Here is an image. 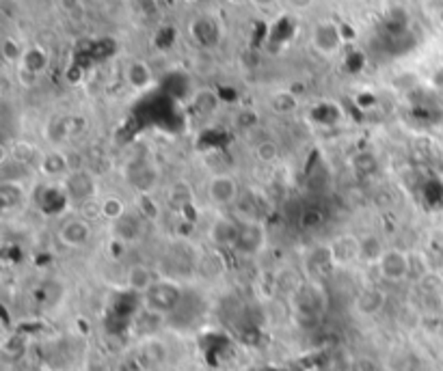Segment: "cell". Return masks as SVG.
<instances>
[{
	"label": "cell",
	"instance_id": "cell-29",
	"mask_svg": "<svg viewBox=\"0 0 443 371\" xmlns=\"http://www.w3.org/2000/svg\"><path fill=\"white\" fill-rule=\"evenodd\" d=\"M78 3H80V0H61V5H63L65 11H73L78 7Z\"/></svg>",
	"mask_w": 443,
	"mask_h": 371
},
{
	"label": "cell",
	"instance_id": "cell-3",
	"mask_svg": "<svg viewBox=\"0 0 443 371\" xmlns=\"http://www.w3.org/2000/svg\"><path fill=\"white\" fill-rule=\"evenodd\" d=\"M379 276L387 283H402L411 276V253L402 248H385L381 259L376 262Z\"/></svg>",
	"mask_w": 443,
	"mask_h": 371
},
{
	"label": "cell",
	"instance_id": "cell-1",
	"mask_svg": "<svg viewBox=\"0 0 443 371\" xmlns=\"http://www.w3.org/2000/svg\"><path fill=\"white\" fill-rule=\"evenodd\" d=\"M182 302V287L171 278H158L156 285L143 296V309L167 318Z\"/></svg>",
	"mask_w": 443,
	"mask_h": 371
},
{
	"label": "cell",
	"instance_id": "cell-31",
	"mask_svg": "<svg viewBox=\"0 0 443 371\" xmlns=\"http://www.w3.org/2000/svg\"><path fill=\"white\" fill-rule=\"evenodd\" d=\"M439 22H441V24H443V9H441V11H439Z\"/></svg>",
	"mask_w": 443,
	"mask_h": 371
},
{
	"label": "cell",
	"instance_id": "cell-22",
	"mask_svg": "<svg viewBox=\"0 0 443 371\" xmlns=\"http://www.w3.org/2000/svg\"><path fill=\"white\" fill-rule=\"evenodd\" d=\"M143 359L147 361V365H160L164 359H167V347H164L158 339H150L143 343Z\"/></svg>",
	"mask_w": 443,
	"mask_h": 371
},
{
	"label": "cell",
	"instance_id": "cell-30",
	"mask_svg": "<svg viewBox=\"0 0 443 371\" xmlns=\"http://www.w3.org/2000/svg\"><path fill=\"white\" fill-rule=\"evenodd\" d=\"M277 3V0H255V5H260V7H272Z\"/></svg>",
	"mask_w": 443,
	"mask_h": 371
},
{
	"label": "cell",
	"instance_id": "cell-13",
	"mask_svg": "<svg viewBox=\"0 0 443 371\" xmlns=\"http://www.w3.org/2000/svg\"><path fill=\"white\" fill-rule=\"evenodd\" d=\"M0 203H3L5 212L20 210L26 203V190L22 181H0Z\"/></svg>",
	"mask_w": 443,
	"mask_h": 371
},
{
	"label": "cell",
	"instance_id": "cell-20",
	"mask_svg": "<svg viewBox=\"0 0 443 371\" xmlns=\"http://www.w3.org/2000/svg\"><path fill=\"white\" fill-rule=\"evenodd\" d=\"M270 108L277 115H290L299 108V100L292 91H279L270 98Z\"/></svg>",
	"mask_w": 443,
	"mask_h": 371
},
{
	"label": "cell",
	"instance_id": "cell-9",
	"mask_svg": "<svg viewBox=\"0 0 443 371\" xmlns=\"http://www.w3.org/2000/svg\"><path fill=\"white\" fill-rule=\"evenodd\" d=\"M37 169H40L46 177H52V179L63 177L65 179L73 171V166H71L69 154H65L61 150H50V152H44L42 162Z\"/></svg>",
	"mask_w": 443,
	"mask_h": 371
},
{
	"label": "cell",
	"instance_id": "cell-18",
	"mask_svg": "<svg viewBox=\"0 0 443 371\" xmlns=\"http://www.w3.org/2000/svg\"><path fill=\"white\" fill-rule=\"evenodd\" d=\"M167 197H169V203H171L173 208H177V210L189 208L191 203H193V188H191V183L184 181V179L173 181Z\"/></svg>",
	"mask_w": 443,
	"mask_h": 371
},
{
	"label": "cell",
	"instance_id": "cell-25",
	"mask_svg": "<svg viewBox=\"0 0 443 371\" xmlns=\"http://www.w3.org/2000/svg\"><path fill=\"white\" fill-rule=\"evenodd\" d=\"M218 106V98L214 96V93L210 91H201L197 93V98H195V108L199 110V113H204V115H210L214 113Z\"/></svg>",
	"mask_w": 443,
	"mask_h": 371
},
{
	"label": "cell",
	"instance_id": "cell-5",
	"mask_svg": "<svg viewBox=\"0 0 443 371\" xmlns=\"http://www.w3.org/2000/svg\"><path fill=\"white\" fill-rule=\"evenodd\" d=\"M57 237H59V242L67 248H82L91 242V237H94V227H91L89 218L71 216V218L63 220Z\"/></svg>",
	"mask_w": 443,
	"mask_h": 371
},
{
	"label": "cell",
	"instance_id": "cell-16",
	"mask_svg": "<svg viewBox=\"0 0 443 371\" xmlns=\"http://www.w3.org/2000/svg\"><path fill=\"white\" fill-rule=\"evenodd\" d=\"M50 65V57H48V52L40 46H31L26 48L24 52V59H22V69L35 73V76H40V73H44Z\"/></svg>",
	"mask_w": 443,
	"mask_h": 371
},
{
	"label": "cell",
	"instance_id": "cell-24",
	"mask_svg": "<svg viewBox=\"0 0 443 371\" xmlns=\"http://www.w3.org/2000/svg\"><path fill=\"white\" fill-rule=\"evenodd\" d=\"M299 225L305 231H313V229L322 227L324 225V212L318 210V208H307L299 218Z\"/></svg>",
	"mask_w": 443,
	"mask_h": 371
},
{
	"label": "cell",
	"instance_id": "cell-21",
	"mask_svg": "<svg viewBox=\"0 0 443 371\" xmlns=\"http://www.w3.org/2000/svg\"><path fill=\"white\" fill-rule=\"evenodd\" d=\"M24 48L22 44L15 39V37H5L3 44H0V54H3V59L11 65L20 63L22 65V59H24Z\"/></svg>",
	"mask_w": 443,
	"mask_h": 371
},
{
	"label": "cell",
	"instance_id": "cell-4",
	"mask_svg": "<svg viewBox=\"0 0 443 371\" xmlns=\"http://www.w3.org/2000/svg\"><path fill=\"white\" fill-rule=\"evenodd\" d=\"M208 199L216 208H229L240 197V183L229 173H214L208 179Z\"/></svg>",
	"mask_w": 443,
	"mask_h": 371
},
{
	"label": "cell",
	"instance_id": "cell-28",
	"mask_svg": "<svg viewBox=\"0 0 443 371\" xmlns=\"http://www.w3.org/2000/svg\"><path fill=\"white\" fill-rule=\"evenodd\" d=\"M139 214L143 220H154L158 216V206L154 203L152 194H139Z\"/></svg>",
	"mask_w": 443,
	"mask_h": 371
},
{
	"label": "cell",
	"instance_id": "cell-27",
	"mask_svg": "<svg viewBox=\"0 0 443 371\" xmlns=\"http://www.w3.org/2000/svg\"><path fill=\"white\" fill-rule=\"evenodd\" d=\"M115 227L119 229V239H123V242H128V239H137L141 229L137 227V222L130 220V218H121L119 222H115Z\"/></svg>",
	"mask_w": 443,
	"mask_h": 371
},
{
	"label": "cell",
	"instance_id": "cell-14",
	"mask_svg": "<svg viewBox=\"0 0 443 371\" xmlns=\"http://www.w3.org/2000/svg\"><path fill=\"white\" fill-rule=\"evenodd\" d=\"M125 82L130 84L134 91H145L154 84V73L152 67L145 61H132L125 67Z\"/></svg>",
	"mask_w": 443,
	"mask_h": 371
},
{
	"label": "cell",
	"instance_id": "cell-7",
	"mask_svg": "<svg viewBox=\"0 0 443 371\" xmlns=\"http://www.w3.org/2000/svg\"><path fill=\"white\" fill-rule=\"evenodd\" d=\"M342 42H344V28L338 26L336 22L322 20L313 26L311 46L316 48V52H320L322 57H333V54L340 50Z\"/></svg>",
	"mask_w": 443,
	"mask_h": 371
},
{
	"label": "cell",
	"instance_id": "cell-8",
	"mask_svg": "<svg viewBox=\"0 0 443 371\" xmlns=\"http://www.w3.org/2000/svg\"><path fill=\"white\" fill-rule=\"evenodd\" d=\"M238 233H240V222L225 214H218L208 227V239L216 248H234Z\"/></svg>",
	"mask_w": 443,
	"mask_h": 371
},
{
	"label": "cell",
	"instance_id": "cell-10",
	"mask_svg": "<svg viewBox=\"0 0 443 371\" xmlns=\"http://www.w3.org/2000/svg\"><path fill=\"white\" fill-rule=\"evenodd\" d=\"M156 281H158V274L147 264H132L125 272V287L141 296L150 291L156 285Z\"/></svg>",
	"mask_w": 443,
	"mask_h": 371
},
{
	"label": "cell",
	"instance_id": "cell-17",
	"mask_svg": "<svg viewBox=\"0 0 443 371\" xmlns=\"http://www.w3.org/2000/svg\"><path fill=\"white\" fill-rule=\"evenodd\" d=\"M253 158L264 164V166H270L275 162H279L281 158V147L277 145L275 141L266 138V141H260L255 147H253Z\"/></svg>",
	"mask_w": 443,
	"mask_h": 371
},
{
	"label": "cell",
	"instance_id": "cell-12",
	"mask_svg": "<svg viewBox=\"0 0 443 371\" xmlns=\"http://www.w3.org/2000/svg\"><path fill=\"white\" fill-rule=\"evenodd\" d=\"M331 255H333L336 264H350L359 259V237L355 235H340L338 239L329 244Z\"/></svg>",
	"mask_w": 443,
	"mask_h": 371
},
{
	"label": "cell",
	"instance_id": "cell-11",
	"mask_svg": "<svg viewBox=\"0 0 443 371\" xmlns=\"http://www.w3.org/2000/svg\"><path fill=\"white\" fill-rule=\"evenodd\" d=\"M385 307V293L379 287H365L357 293L355 298V311L361 318H374Z\"/></svg>",
	"mask_w": 443,
	"mask_h": 371
},
{
	"label": "cell",
	"instance_id": "cell-23",
	"mask_svg": "<svg viewBox=\"0 0 443 371\" xmlns=\"http://www.w3.org/2000/svg\"><path fill=\"white\" fill-rule=\"evenodd\" d=\"M46 136L50 143H63L65 138H69V117H57L48 123Z\"/></svg>",
	"mask_w": 443,
	"mask_h": 371
},
{
	"label": "cell",
	"instance_id": "cell-15",
	"mask_svg": "<svg viewBox=\"0 0 443 371\" xmlns=\"http://www.w3.org/2000/svg\"><path fill=\"white\" fill-rule=\"evenodd\" d=\"M98 212H100V218L102 220H108V222H119L121 218L128 216V208H125V201L117 194H108V197H102L98 201Z\"/></svg>",
	"mask_w": 443,
	"mask_h": 371
},
{
	"label": "cell",
	"instance_id": "cell-19",
	"mask_svg": "<svg viewBox=\"0 0 443 371\" xmlns=\"http://www.w3.org/2000/svg\"><path fill=\"white\" fill-rule=\"evenodd\" d=\"M385 253V246L381 244V239L376 235H365L359 237V259H365L367 264H374L381 259V255Z\"/></svg>",
	"mask_w": 443,
	"mask_h": 371
},
{
	"label": "cell",
	"instance_id": "cell-2",
	"mask_svg": "<svg viewBox=\"0 0 443 371\" xmlns=\"http://www.w3.org/2000/svg\"><path fill=\"white\" fill-rule=\"evenodd\" d=\"M266 242H268V231L264 222L260 218H245L240 220V233L232 251L240 257H253L264 251Z\"/></svg>",
	"mask_w": 443,
	"mask_h": 371
},
{
	"label": "cell",
	"instance_id": "cell-26",
	"mask_svg": "<svg viewBox=\"0 0 443 371\" xmlns=\"http://www.w3.org/2000/svg\"><path fill=\"white\" fill-rule=\"evenodd\" d=\"M193 35L197 37V39H199L201 44H212L214 37H216L214 26H212L210 20H197V22L193 24Z\"/></svg>",
	"mask_w": 443,
	"mask_h": 371
},
{
	"label": "cell",
	"instance_id": "cell-6",
	"mask_svg": "<svg viewBox=\"0 0 443 371\" xmlns=\"http://www.w3.org/2000/svg\"><path fill=\"white\" fill-rule=\"evenodd\" d=\"M96 192H98L96 177L91 175L87 169H73L65 177V197H67V201L91 203L96 199Z\"/></svg>",
	"mask_w": 443,
	"mask_h": 371
}]
</instances>
